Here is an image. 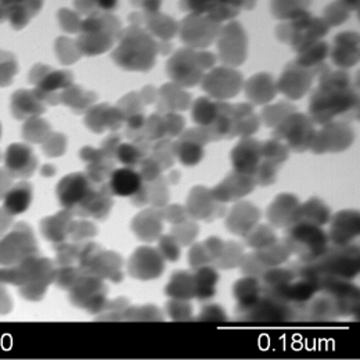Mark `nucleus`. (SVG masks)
I'll list each match as a JSON object with an SVG mask.
<instances>
[{
  "instance_id": "2",
  "label": "nucleus",
  "mask_w": 360,
  "mask_h": 360,
  "mask_svg": "<svg viewBox=\"0 0 360 360\" xmlns=\"http://www.w3.org/2000/svg\"><path fill=\"white\" fill-rule=\"evenodd\" d=\"M31 193L27 190H18V191H13L10 193V195L7 197V207L11 210H14V212H24L30 202L28 201H21V198H30Z\"/></svg>"
},
{
  "instance_id": "1",
  "label": "nucleus",
  "mask_w": 360,
  "mask_h": 360,
  "mask_svg": "<svg viewBox=\"0 0 360 360\" xmlns=\"http://www.w3.org/2000/svg\"><path fill=\"white\" fill-rule=\"evenodd\" d=\"M111 187L118 195H131L139 190L140 178L131 169H120L112 175Z\"/></svg>"
},
{
  "instance_id": "3",
  "label": "nucleus",
  "mask_w": 360,
  "mask_h": 360,
  "mask_svg": "<svg viewBox=\"0 0 360 360\" xmlns=\"http://www.w3.org/2000/svg\"><path fill=\"white\" fill-rule=\"evenodd\" d=\"M115 0H98V3L103 6V7H111L114 4Z\"/></svg>"
}]
</instances>
